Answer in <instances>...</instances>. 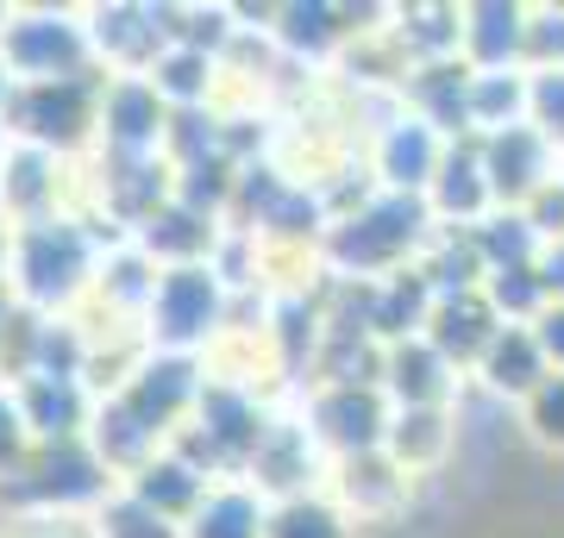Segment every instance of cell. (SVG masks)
I'll use <instances>...</instances> for the list:
<instances>
[{
	"mask_svg": "<svg viewBox=\"0 0 564 538\" xmlns=\"http://www.w3.org/2000/svg\"><path fill=\"white\" fill-rule=\"evenodd\" d=\"M13 295L25 307H69V300L88 288V270H95V244L76 220H32L13 232Z\"/></svg>",
	"mask_w": 564,
	"mask_h": 538,
	"instance_id": "1",
	"label": "cell"
},
{
	"mask_svg": "<svg viewBox=\"0 0 564 538\" xmlns=\"http://www.w3.org/2000/svg\"><path fill=\"white\" fill-rule=\"evenodd\" d=\"M101 100L107 81L95 76H69V81H20L7 100V125L20 132L32 151H76L88 144V132L101 125Z\"/></svg>",
	"mask_w": 564,
	"mask_h": 538,
	"instance_id": "2",
	"label": "cell"
},
{
	"mask_svg": "<svg viewBox=\"0 0 564 538\" xmlns=\"http://www.w3.org/2000/svg\"><path fill=\"white\" fill-rule=\"evenodd\" d=\"M426 220H433V207H426L421 195H389V200L358 207L351 220L333 226L326 251H333L339 270H358V276H370V282H377V270L395 276V263L426 239Z\"/></svg>",
	"mask_w": 564,
	"mask_h": 538,
	"instance_id": "3",
	"label": "cell"
},
{
	"mask_svg": "<svg viewBox=\"0 0 564 538\" xmlns=\"http://www.w3.org/2000/svg\"><path fill=\"white\" fill-rule=\"evenodd\" d=\"M144 319H151V344L182 358L188 344H202L220 326V270L214 263H182V270L158 276V295H151Z\"/></svg>",
	"mask_w": 564,
	"mask_h": 538,
	"instance_id": "4",
	"label": "cell"
},
{
	"mask_svg": "<svg viewBox=\"0 0 564 538\" xmlns=\"http://www.w3.org/2000/svg\"><path fill=\"white\" fill-rule=\"evenodd\" d=\"M0 57L13 81H69L88 76V32L63 13H13L0 32Z\"/></svg>",
	"mask_w": 564,
	"mask_h": 538,
	"instance_id": "5",
	"label": "cell"
},
{
	"mask_svg": "<svg viewBox=\"0 0 564 538\" xmlns=\"http://www.w3.org/2000/svg\"><path fill=\"white\" fill-rule=\"evenodd\" d=\"M484 176L496 188V207H533V200L552 188V144L533 132V125H508V132H489L484 139Z\"/></svg>",
	"mask_w": 564,
	"mask_h": 538,
	"instance_id": "6",
	"label": "cell"
},
{
	"mask_svg": "<svg viewBox=\"0 0 564 538\" xmlns=\"http://www.w3.org/2000/svg\"><path fill=\"white\" fill-rule=\"evenodd\" d=\"M25 495V501H57V507H69V501H101V488H107V463L95 458V451H82V439L76 444H39L32 451V463H25L13 482H0V495Z\"/></svg>",
	"mask_w": 564,
	"mask_h": 538,
	"instance_id": "7",
	"label": "cell"
},
{
	"mask_svg": "<svg viewBox=\"0 0 564 538\" xmlns=\"http://www.w3.org/2000/svg\"><path fill=\"white\" fill-rule=\"evenodd\" d=\"M389 407H383V395L377 388H333L326 382L321 388V400H314V439L321 444H333L339 458H364V451H383V439H389Z\"/></svg>",
	"mask_w": 564,
	"mask_h": 538,
	"instance_id": "8",
	"label": "cell"
},
{
	"mask_svg": "<svg viewBox=\"0 0 564 538\" xmlns=\"http://www.w3.org/2000/svg\"><path fill=\"white\" fill-rule=\"evenodd\" d=\"M101 132H107V144H113V157H151V151L170 139V113H163V95L151 88V76L107 81Z\"/></svg>",
	"mask_w": 564,
	"mask_h": 538,
	"instance_id": "9",
	"label": "cell"
},
{
	"mask_svg": "<svg viewBox=\"0 0 564 538\" xmlns=\"http://www.w3.org/2000/svg\"><path fill=\"white\" fill-rule=\"evenodd\" d=\"M496 332H502V319H496V307L484 300V288H477V295L440 300L433 319H426V344H433L452 370H458V363H484V351L496 344Z\"/></svg>",
	"mask_w": 564,
	"mask_h": 538,
	"instance_id": "10",
	"label": "cell"
},
{
	"mask_svg": "<svg viewBox=\"0 0 564 538\" xmlns=\"http://www.w3.org/2000/svg\"><path fill=\"white\" fill-rule=\"evenodd\" d=\"M426 207H433L440 220H464V232H477V226H484V213L496 207V188H489L484 157H477L470 144L445 151L440 176H433V188H426Z\"/></svg>",
	"mask_w": 564,
	"mask_h": 538,
	"instance_id": "11",
	"label": "cell"
},
{
	"mask_svg": "<svg viewBox=\"0 0 564 538\" xmlns=\"http://www.w3.org/2000/svg\"><path fill=\"white\" fill-rule=\"evenodd\" d=\"M440 163H445V144H440V132H433L426 120H395V125H383L377 169L389 176V188H395V195H421V188H433Z\"/></svg>",
	"mask_w": 564,
	"mask_h": 538,
	"instance_id": "12",
	"label": "cell"
},
{
	"mask_svg": "<svg viewBox=\"0 0 564 538\" xmlns=\"http://www.w3.org/2000/svg\"><path fill=\"white\" fill-rule=\"evenodd\" d=\"M477 376H484L489 395H502V400H527L545 376H552V363H545L540 339H533L527 326H502V332H496V344L484 351V363H477Z\"/></svg>",
	"mask_w": 564,
	"mask_h": 538,
	"instance_id": "13",
	"label": "cell"
},
{
	"mask_svg": "<svg viewBox=\"0 0 564 538\" xmlns=\"http://www.w3.org/2000/svg\"><path fill=\"white\" fill-rule=\"evenodd\" d=\"M20 407H25V426H32L39 444H76L82 419H88V395L69 376H25Z\"/></svg>",
	"mask_w": 564,
	"mask_h": 538,
	"instance_id": "14",
	"label": "cell"
},
{
	"mask_svg": "<svg viewBox=\"0 0 564 538\" xmlns=\"http://www.w3.org/2000/svg\"><path fill=\"white\" fill-rule=\"evenodd\" d=\"M452 444H458V426L445 419V407H395L383 451L395 458L402 476H414V470H440Z\"/></svg>",
	"mask_w": 564,
	"mask_h": 538,
	"instance_id": "15",
	"label": "cell"
},
{
	"mask_svg": "<svg viewBox=\"0 0 564 538\" xmlns=\"http://www.w3.org/2000/svg\"><path fill=\"white\" fill-rule=\"evenodd\" d=\"M383 376H389V395L402 400V407H445V400H452V382H458L452 363H445L426 339L389 344Z\"/></svg>",
	"mask_w": 564,
	"mask_h": 538,
	"instance_id": "16",
	"label": "cell"
},
{
	"mask_svg": "<svg viewBox=\"0 0 564 538\" xmlns=\"http://www.w3.org/2000/svg\"><path fill=\"white\" fill-rule=\"evenodd\" d=\"M132 501H144L151 514H163V519H195V507L207 501V482H202V470L188 458H176V451H158V458L144 463L139 476H132V488H126Z\"/></svg>",
	"mask_w": 564,
	"mask_h": 538,
	"instance_id": "17",
	"label": "cell"
},
{
	"mask_svg": "<svg viewBox=\"0 0 564 538\" xmlns=\"http://www.w3.org/2000/svg\"><path fill=\"white\" fill-rule=\"evenodd\" d=\"M527 25H533V13H521V7H464L470 69H508V57L527 51Z\"/></svg>",
	"mask_w": 564,
	"mask_h": 538,
	"instance_id": "18",
	"label": "cell"
},
{
	"mask_svg": "<svg viewBox=\"0 0 564 538\" xmlns=\"http://www.w3.org/2000/svg\"><path fill=\"white\" fill-rule=\"evenodd\" d=\"M263 526H270L263 495H251V488H207V501L195 507L182 538H263Z\"/></svg>",
	"mask_w": 564,
	"mask_h": 538,
	"instance_id": "19",
	"label": "cell"
},
{
	"mask_svg": "<svg viewBox=\"0 0 564 538\" xmlns=\"http://www.w3.org/2000/svg\"><path fill=\"white\" fill-rule=\"evenodd\" d=\"M144 251L151 257H170L182 270V263H202V251H214V226H207V213H195V207H158L151 220H144Z\"/></svg>",
	"mask_w": 564,
	"mask_h": 538,
	"instance_id": "20",
	"label": "cell"
},
{
	"mask_svg": "<svg viewBox=\"0 0 564 538\" xmlns=\"http://www.w3.org/2000/svg\"><path fill=\"white\" fill-rule=\"evenodd\" d=\"M345 501L358 507V514H389V507H402L408 495V476L395 470L389 451H364V458H345Z\"/></svg>",
	"mask_w": 564,
	"mask_h": 538,
	"instance_id": "21",
	"label": "cell"
},
{
	"mask_svg": "<svg viewBox=\"0 0 564 538\" xmlns=\"http://www.w3.org/2000/svg\"><path fill=\"white\" fill-rule=\"evenodd\" d=\"M527 95H533V81H521L514 69H477L470 76V125H484V132L521 125Z\"/></svg>",
	"mask_w": 564,
	"mask_h": 538,
	"instance_id": "22",
	"label": "cell"
},
{
	"mask_svg": "<svg viewBox=\"0 0 564 538\" xmlns=\"http://www.w3.org/2000/svg\"><path fill=\"white\" fill-rule=\"evenodd\" d=\"M470 239H477L489 270H533V239H540V232H533L527 213H496V220H484Z\"/></svg>",
	"mask_w": 564,
	"mask_h": 538,
	"instance_id": "23",
	"label": "cell"
},
{
	"mask_svg": "<svg viewBox=\"0 0 564 538\" xmlns=\"http://www.w3.org/2000/svg\"><path fill=\"white\" fill-rule=\"evenodd\" d=\"M484 300L496 307V319H540L545 307H552V295H545V282H540V263L533 270H489L484 282Z\"/></svg>",
	"mask_w": 564,
	"mask_h": 538,
	"instance_id": "24",
	"label": "cell"
},
{
	"mask_svg": "<svg viewBox=\"0 0 564 538\" xmlns=\"http://www.w3.org/2000/svg\"><path fill=\"white\" fill-rule=\"evenodd\" d=\"M207 81H214V63H207V51H163L158 69H151V88H158L163 100H176L182 113L195 107V100L207 95Z\"/></svg>",
	"mask_w": 564,
	"mask_h": 538,
	"instance_id": "25",
	"label": "cell"
},
{
	"mask_svg": "<svg viewBox=\"0 0 564 538\" xmlns=\"http://www.w3.org/2000/svg\"><path fill=\"white\" fill-rule=\"evenodd\" d=\"M263 538H351V532H345V514H333L326 501L289 495L282 507H270V526H263Z\"/></svg>",
	"mask_w": 564,
	"mask_h": 538,
	"instance_id": "26",
	"label": "cell"
},
{
	"mask_svg": "<svg viewBox=\"0 0 564 538\" xmlns=\"http://www.w3.org/2000/svg\"><path fill=\"white\" fill-rule=\"evenodd\" d=\"M276 32L295 51H326V44H339V39H351V25H333V20H345V13H333V7H282L276 13Z\"/></svg>",
	"mask_w": 564,
	"mask_h": 538,
	"instance_id": "27",
	"label": "cell"
},
{
	"mask_svg": "<svg viewBox=\"0 0 564 538\" xmlns=\"http://www.w3.org/2000/svg\"><path fill=\"white\" fill-rule=\"evenodd\" d=\"M101 538H182V532L163 514H151L144 501L120 495V501H107L101 507Z\"/></svg>",
	"mask_w": 564,
	"mask_h": 538,
	"instance_id": "28",
	"label": "cell"
},
{
	"mask_svg": "<svg viewBox=\"0 0 564 538\" xmlns=\"http://www.w3.org/2000/svg\"><path fill=\"white\" fill-rule=\"evenodd\" d=\"M533 132L564 151V69H533V95H527Z\"/></svg>",
	"mask_w": 564,
	"mask_h": 538,
	"instance_id": "29",
	"label": "cell"
},
{
	"mask_svg": "<svg viewBox=\"0 0 564 538\" xmlns=\"http://www.w3.org/2000/svg\"><path fill=\"white\" fill-rule=\"evenodd\" d=\"M527 432L540 444H552V451H564V376L558 370L527 395Z\"/></svg>",
	"mask_w": 564,
	"mask_h": 538,
	"instance_id": "30",
	"label": "cell"
},
{
	"mask_svg": "<svg viewBox=\"0 0 564 538\" xmlns=\"http://www.w3.org/2000/svg\"><path fill=\"white\" fill-rule=\"evenodd\" d=\"M25 463H32V426H25L20 395L0 388V482H13Z\"/></svg>",
	"mask_w": 564,
	"mask_h": 538,
	"instance_id": "31",
	"label": "cell"
},
{
	"mask_svg": "<svg viewBox=\"0 0 564 538\" xmlns=\"http://www.w3.org/2000/svg\"><path fill=\"white\" fill-rule=\"evenodd\" d=\"M533 339H540L545 363H558V376H564V300H552L540 314V326H533Z\"/></svg>",
	"mask_w": 564,
	"mask_h": 538,
	"instance_id": "32",
	"label": "cell"
},
{
	"mask_svg": "<svg viewBox=\"0 0 564 538\" xmlns=\"http://www.w3.org/2000/svg\"><path fill=\"white\" fill-rule=\"evenodd\" d=\"M0 295H7V288H0ZM7 314H13V307H0V332H7Z\"/></svg>",
	"mask_w": 564,
	"mask_h": 538,
	"instance_id": "33",
	"label": "cell"
}]
</instances>
